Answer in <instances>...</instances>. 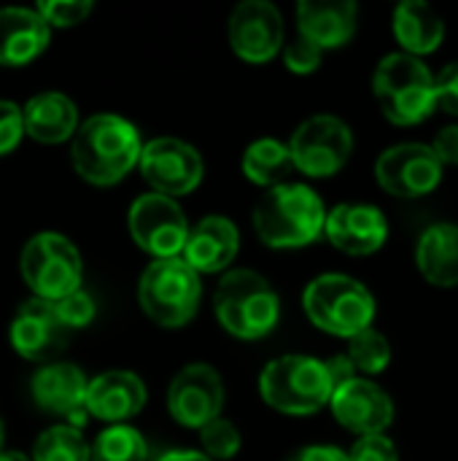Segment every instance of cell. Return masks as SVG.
Returning <instances> with one entry per match:
<instances>
[{"mask_svg":"<svg viewBox=\"0 0 458 461\" xmlns=\"http://www.w3.org/2000/svg\"><path fill=\"white\" fill-rule=\"evenodd\" d=\"M140 135L132 122L116 113H94L78 124L70 146L76 173L97 186L121 181L140 159Z\"/></svg>","mask_w":458,"mask_h":461,"instance_id":"cell-1","label":"cell"},{"mask_svg":"<svg viewBox=\"0 0 458 461\" xmlns=\"http://www.w3.org/2000/svg\"><path fill=\"white\" fill-rule=\"evenodd\" d=\"M327 211L321 197L305 184L267 189L254 208V230L273 249H300L324 232Z\"/></svg>","mask_w":458,"mask_h":461,"instance_id":"cell-2","label":"cell"},{"mask_svg":"<svg viewBox=\"0 0 458 461\" xmlns=\"http://www.w3.org/2000/svg\"><path fill=\"white\" fill-rule=\"evenodd\" d=\"M373 92L383 116L400 127L418 124L437 108L432 70L418 57L405 51L389 54L378 62Z\"/></svg>","mask_w":458,"mask_h":461,"instance_id":"cell-3","label":"cell"},{"mask_svg":"<svg viewBox=\"0 0 458 461\" xmlns=\"http://www.w3.org/2000/svg\"><path fill=\"white\" fill-rule=\"evenodd\" d=\"M216 316L221 327L243 340L270 335L281 316V300L256 270H232L216 289Z\"/></svg>","mask_w":458,"mask_h":461,"instance_id":"cell-4","label":"cell"},{"mask_svg":"<svg viewBox=\"0 0 458 461\" xmlns=\"http://www.w3.org/2000/svg\"><path fill=\"white\" fill-rule=\"evenodd\" d=\"M262 400L286 416H310L332 397V378L321 359L286 354L273 359L259 375Z\"/></svg>","mask_w":458,"mask_h":461,"instance_id":"cell-5","label":"cell"},{"mask_svg":"<svg viewBox=\"0 0 458 461\" xmlns=\"http://www.w3.org/2000/svg\"><path fill=\"white\" fill-rule=\"evenodd\" d=\"M308 319L337 338H354L370 330L375 319V297L364 284L343 273H327L308 284L302 294Z\"/></svg>","mask_w":458,"mask_h":461,"instance_id":"cell-6","label":"cell"},{"mask_svg":"<svg viewBox=\"0 0 458 461\" xmlns=\"http://www.w3.org/2000/svg\"><path fill=\"white\" fill-rule=\"evenodd\" d=\"M200 276L181 259H154L138 284V300L146 316L167 330L184 327L200 308Z\"/></svg>","mask_w":458,"mask_h":461,"instance_id":"cell-7","label":"cell"},{"mask_svg":"<svg viewBox=\"0 0 458 461\" xmlns=\"http://www.w3.org/2000/svg\"><path fill=\"white\" fill-rule=\"evenodd\" d=\"M19 270L35 297L46 303H54L81 289L84 276L78 249L59 232H40L30 238L22 249Z\"/></svg>","mask_w":458,"mask_h":461,"instance_id":"cell-8","label":"cell"},{"mask_svg":"<svg viewBox=\"0 0 458 461\" xmlns=\"http://www.w3.org/2000/svg\"><path fill=\"white\" fill-rule=\"evenodd\" d=\"M289 151L294 159V170L310 178H327L335 176L348 162L354 151V135L343 119L319 113L305 119L294 130Z\"/></svg>","mask_w":458,"mask_h":461,"instance_id":"cell-9","label":"cell"},{"mask_svg":"<svg viewBox=\"0 0 458 461\" xmlns=\"http://www.w3.org/2000/svg\"><path fill=\"white\" fill-rule=\"evenodd\" d=\"M132 240L151 254L154 259H173L181 257L186 238H189V221L181 211V205L173 197L165 194H140L127 216Z\"/></svg>","mask_w":458,"mask_h":461,"instance_id":"cell-10","label":"cell"},{"mask_svg":"<svg viewBox=\"0 0 458 461\" xmlns=\"http://www.w3.org/2000/svg\"><path fill=\"white\" fill-rule=\"evenodd\" d=\"M140 173L157 194L178 197L200 186L205 165L200 151L181 138H154L140 149Z\"/></svg>","mask_w":458,"mask_h":461,"instance_id":"cell-11","label":"cell"},{"mask_svg":"<svg viewBox=\"0 0 458 461\" xmlns=\"http://www.w3.org/2000/svg\"><path fill=\"white\" fill-rule=\"evenodd\" d=\"M378 184L394 197H424L443 181V165L427 143H397L375 162Z\"/></svg>","mask_w":458,"mask_h":461,"instance_id":"cell-12","label":"cell"},{"mask_svg":"<svg viewBox=\"0 0 458 461\" xmlns=\"http://www.w3.org/2000/svg\"><path fill=\"white\" fill-rule=\"evenodd\" d=\"M224 408V381L221 375L205 365H186L167 389V411L170 416L192 429H202L213 419L221 416Z\"/></svg>","mask_w":458,"mask_h":461,"instance_id":"cell-13","label":"cell"},{"mask_svg":"<svg viewBox=\"0 0 458 461\" xmlns=\"http://www.w3.org/2000/svg\"><path fill=\"white\" fill-rule=\"evenodd\" d=\"M283 16L270 0H243L229 16L232 51L246 62H270L283 49Z\"/></svg>","mask_w":458,"mask_h":461,"instance_id":"cell-14","label":"cell"},{"mask_svg":"<svg viewBox=\"0 0 458 461\" xmlns=\"http://www.w3.org/2000/svg\"><path fill=\"white\" fill-rule=\"evenodd\" d=\"M335 419L356 432L359 438L367 435H383L394 421V402L391 397L367 378H351L343 386H337L329 397Z\"/></svg>","mask_w":458,"mask_h":461,"instance_id":"cell-15","label":"cell"},{"mask_svg":"<svg viewBox=\"0 0 458 461\" xmlns=\"http://www.w3.org/2000/svg\"><path fill=\"white\" fill-rule=\"evenodd\" d=\"M67 335L70 330L57 319L51 303L38 297L22 303L11 321V346L30 362H51L62 354Z\"/></svg>","mask_w":458,"mask_h":461,"instance_id":"cell-16","label":"cell"},{"mask_svg":"<svg viewBox=\"0 0 458 461\" xmlns=\"http://www.w3.org/2000/svg\"><path fill=\"white\" fill-rule=\"evenodd\" d=\"M324 230L329 243L351 257L375 254L389 238V224L383 211L367 203H343L332 208L327 213Z\"/></svg>","mask_w":458,"mask_h":461,"instance_id":"cell-17","label":"cell"},{"mask_svg":"<svg viewBox=\"0 0 458 461\" xmlns=\"http://www.w3.org/2000/svg\"><path fill=\"white\" fill-rule=\"evenodd\" d=\"M86 386H89V381L84 378V373L76 365L54 362V365L40 367L32 375L30 394L40 411L62 416V419H67L70 427L78 429V424L86 419V408H84Z\"/></svg>","mask_w":458,"mask_h":461,"instance_id":"cell-18","label":"cell"},{"mask_svg":"<svg viewBox=\"0 0 458 461\" xmlns=\"http://www.w3.org/2000/svg\"><path fill=\"white\" fill-rule=\"evenodd\" d=\"M146 405V384L130 370H108L86 386V416L108 424H121L138 416Z\"/></svg>","mask_w":458,"mask_h":461,"instance_id":"cell-19","label":"cell"},{"mask_svg":"<svg viewBox=\"0 0 458 461\" xmlns=\"http://www.w3.org/2000/svg\"><path fill=\"white\" fill-rule=\"evenodd\" d=\"M359 24V8L354 0H302L297 5V27L305 41L324 49L348 43Z\"/></svg>","mask_w":458,"mask_h":461,"instance_id":"cell-20","label":"cell"},{"mask_svg":"<svg viewBox=\"0 0 458 461\" xmlns=\"http://www.w3.org/2000/svg\"><path fill=\"white\" fill-rule=\"evenodd\" d=\"M240 249L238 227L227 216H205L197 227H189L186 246L181 259L200 276V273H219L224 270Z\"/></svg>","mask_w":458,"mask_h":461,"instance_id":"cell-21","label":"cell"},{"mask_svg":"<svg viewBox=\"0 0 458 461\" xmlns=\"http://www.w3.org/2000/svg\"><path fill=\"white\" fill-rule=\"evenodd\" d=\"M49 24L35 8H0V65H27L46 51Z\"/></svg>","mask_w":458,"mask_h":461,"instance_id":"cell-22","label":"cell"},{"mask_svg":"<svg viewBox=\"0 0 458 461\" xmlns=\"http://www.w3.org/2000/svg\"><path fill=\"white\" fill-rule=\"evenodd\" d=\"M24 132L38 143H62L78 130V108L62 92H40L22 108Z\"/></svg>","mask_w":458,"mask_h":461,"instance_id":"cell-23","label":"cell"},{"mask_svg":"<svg viewBox=\"0 0 458 461\" xmlns=\"http://www.w3.org/2000/svg\"><path fill=\"white\" fill-rule=\"evenodd\" d=\"M416 265L432 286H458V224H432L418 238Z\"/></svg>","mask_w":458,"mask_h":461,"instance_id":"cell-24","label":"cell"},{"mask_svg":"<svg viewBox=\"0 0 458 461\" xmlns=\"http://www.w3.org/2000/svg\"><path fill=\"white\" fill-rule=\"evenodd\" d=\"M394 35L402 43L405 54L418 57L437 51L445 38L443 16L424 0H405L394 11Z\"/></svg>","mask_w":458,"mask_h":461,"instance_id":"cell-25","label":"cell"},{"mask_svg":"<svg viewBox=\"0 0 458 461\" xmlns=\"http://www.w3.org/2000/svg\"><path fill=\"white\" fill-rule=\"evenodd\" d=\"M243 173L248 176V181L267 189L286 184V178L294 173V159L289 146L275 138L254 140L243 154Z\"/></svg>","mask_w":458,"mask_h":461,"instance_id":"cell-26","label":"cell"},{"mask_svg":"<svg viewBox=\"0 0 458 461\" xmlns=\"http://www.w3.org/2000/svg\"><path fill=\"white\" fill-rule=\"evenodd\" d=\"M148 446L143 435L127 424H113L97 435L94 446L89 448V461H146Z\"/></svg>","mask_w":458,"mask_h":461,"instance_id":"cell-27","label":"cell"},{"mask_svg":"<svg viewBox=\"0 0 458 461\" xmlns=\"http://www.w3.org/2000/svg\"><path fill=\"white\" fill-rule=\"evenodd\" d=\"M32 461H89V446L76 427L59 424L35 440Z\"/></svg>","mask_w":458,"mask_h":461,"instance_id":"cell-28","label":"cell"},{"mask_svg":"<svg viewBox=\"0 0 458 461\" xmlns=\"http://www.w3.org/2000/svg\"><path fill=\"white\" fill-rule=\"evenodd\" d=\"M348 362L354 365L356 373H367V375H378L389 367L391 362V346L389 340L375 332L373 327L354 335L351 338V346H348Z\"/></svg>","mask_w":458,"mask_h":461,"instance_id":"cell-29","label":"cell"},{"mask_svg":"<svg viewBox=\"0 0 458 461\" xmlns=\"http://www.w3.org/2000/svg\"><path fill=\"white\" fill-rule=\"evenodd\" d=\"M200 443H202L208 459L227 461L240 451V432L232 421L219 416L200 429Z\"/></svg>","mask_w":458,"mask_h":461,"instance_id":"cell-30","label":"cell"},{"mask_svg":"<svg viewBox=\"0 0 458 461\" xmlns=\"http://www.w3.org/2000/svg\"><path fill=\"white\" fill-rule=\"evenodd\" d=\"M51 308H54L57 319H59L67 330H81V327L92 324V319H94V313H97L92 294H86L84 289H76V292H70V294L54 300Z\"/></svg>","mask_w":458,"mask_h":461,"instance_id":"cell-31","label":"cell"},{"mask_svg":"<svg viewBox=\"0 0 458 461\" xmlns=\"http://www.w3.org/2000/svg\"><path fill=\"white\" fill-rule=\"evenodd\" d=\"M92 0H40L38 14L49 27H73L92 14Z\"/></svg>","mask_w":458,"mask_h":461,"instance_id":"cell-32","label":"cell"},{"mask_svg":"<svg viewBox=\"0 0 458 461\" xmlns=\"http://www.w3.org/2000/svg\"><path fill=\"white\" fill-rule=\"evenodd\" d=\"M321 49L313 46L310 41H305L302 35H297L292 43H286L283 49V62L292 73H313L321 65Z\"/></svg>","mask_w":458,"mask_h":461,"instance_id":"cell-33","label":"cell"},{"mask_svg":"<svg viewBox=\"0 0 458 461\" xmlns=\"http://www.w3.org/2000/svg\"><path fill=\"white\" fill-rule=\"evenodd\" d=\"M24 135L22 108L11 100H0V157L11 154Z\"/></svg>","mask_w":458,"mask_h":461,"instance_id":"cell-34","label":"cell"},{"mask_svg":"<svg viewBox=\"0 0 458 461\" xmlns=\"http://www.w3.org/2000/svg\"><path fill=\"white\" fill-rule=\"evenodd\" d=\"M348 461H400V454L386 435H367L354 443Z\"/></svg>","mask_w":458,"mask_h":461,"instance_id":"cell-35","label":"cell"},{"mask_svg":"<svg viewBox=\"0 0 458 461\" xmlns=\"http://www.w3.org/2000/svg\"><path fill=\"white\" fill-rule=\"evenodd\" d=\"M435 105L458 116V62L445 65L435 76Z\"/></svg>","mask_w":458,"mask_h":461,"instance_id":"cell-36","label":"cell"},{"mask_svg":"<svg viewBox=\"0 0 458 461\" xmlns=\"http://www.w3.org/2000/svg\"><path fill=\"white\" fill-rule=\"evenodd\" d=\"M429 149L435 151L440 165H458V124L443 127L435 135V143Z\"/></svg>","mask_w":458,"mask_h":461,"instance_id":"cell-37","label":"cell"},{"mask_svg":"<svg viewBox=\"0 0 458 461\" xmlns=\"http://www.w3.org/2000/svg\"><path fill=\"white\" fill-rule=\"evenodd\" d=\"M289 461H348V454H343L335 446H308L297 451Z\"/></svg>","mask_w":458,"mask_h":461,"instance_id":"cell-38","label":"cell"},{"mask_svg":"<svg viewBox=\"0 0 458 461\" xmlns=\"http://www.w3.org/2000/svg\"><path fill=\"white\" fill-rule=\"evenodd\" d=\"M324 365H327V373H329V378H332V389H337V386H343L346 381L356 378V370H354V365L348 362V357H332V359H327Z\"/></svg>","mask_w":458,"mask_h":461,"instance_id":"cell-39","label":"cell"},{"mask_svg":"<svg viewBox=\"0 0 458 461\" xmlns=\"http://www.w3.org/2000/svg\"><path fill=\"white\" fill-rule=\"evenodd\" d=\"M159 461H211L205 454H197V451H170L165 454Z\"/></svg>","mask_w":458,"mask_h":461,"instance_id":"cell-40","label":"cell"},{"mask_svg":"<svg viewBox=\"0 0 458 461\" xmlns=\"http://www.w3.org/2000/svg\"><path fill=\"white\" fill-rule=\"evenodd\" d=\"M0 461H30L19 451H0Z\"/></svg>","mask_w":458,"mask_h":461,"instance_id":"cell-41","label":"cell"},{"mask_svg":"<svg viewBox=\"0 0 458 461\" xmlns=\"http://www.w3.org/2000/svg\"><path fill=\"white\" fill-rule=\"evenodd\" d=\"M3 432H5V429H3V419H0V451H3Z\"/></svg>","mask_w":458,"mask_h":461,"instance_id":"cell-42","label":"cell"}]
</instances>
